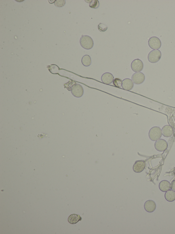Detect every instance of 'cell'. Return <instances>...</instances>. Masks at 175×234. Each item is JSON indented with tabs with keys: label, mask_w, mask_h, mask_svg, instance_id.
I'll list each match as a JSON object with an SVG mask.
<instances>
[{
	"label": "cell",
	"mask_w": 175,
	"mask_h": 234,
	"mask_svg": "<svg viewBox=\"0 0 175 234\" xmlns=\"http://www.w3.org/2000/svg\"><path fill=\"white\" fill-rule=\"evenodd\" d=\"M65 3V1H56L55 2V5L56 7H61L64 6Z\"/></svg>",
	"instance_id": "21"
},
{
	"label": "cell",
	"mask_w": 175,
	"mask_h": 234,
	"mask_svg": "<svg viewBox=\"0 0 175 234\" xmlns=\"http://www.w3.org/2000/svg\"><path fill=\"white\" fill-rule=\"evenodd\" d=\"M155 149L159 152H163L166 150L168 147V144L165 140L159 139L156 141L154 144Z\"/></svg>",
	"instance_id": "5"
},
{
	"label": "cell",
	"mask_w": 175,
	"mask_h": 234,
	"mask_svg": "<svg viewBox=\"0 0 175 234\" xmlns=\"http://www.w3.org/2000/svg\"><path fill=\"white\" fill-rule=\"evenodd\" d=\"M144 208L146 212H153L156 210V205L154 201L152 200H148L144 203Z\"/></svg>",
	"instance_id": "10"
},
{
	"label": "cell",
	"mask_w": 175,
	"mask_h": 234,
	"mask_svg": "<svg viewBox=\"0 0 175 234\" xmlns=\"http://www.w3.org/2000/svg\"><path fill=\"white\" fill-rule=\"evenodd\" d=\"M161 53L158 49H155L151 51L148 56V59L150 62L155 63L160 60L161 57Z\"/></svg>",
	"instance_id": "3"
},
{
	"label": "cell",
	"mask_w": 175,
	"mask_h": 234,
	"mask_svg": "<svg viewBox=\"0 0 175 234\" xmlns=\"http://www.w3.org/2000/svg\"><path fill=\"white\" fill-rule=\"evenodd\" d=\"M146 163L144 160H137L135 162L133 167V170L135 172L140 173L142 172L145 169Z\"/></svg>",
	"instance_id": "9"
},
{
	"label": "cell",
	"mask_w": 175,
	"mask_h": 234,
	"mask_svg": "<svg viewBox=\"0 0 175 234\" xmlns=\"http://www.w3.org/2000/svg\"><path fill=\"white\" fill-rule=\"evenodd\" d=\"M131 79L133 83L136 85L142 84L145 80V77L142 72L135 73L132 76Z\"/></svg>",
	"instance_id": "7"
},
{
	"label": "cell",
	"mask_w": 175,
	"mask_h": 234,
	"mask_svg": "<svg viewBox=\"0 0 175 234\" xmlns=\"http://www.w3.org/2000/svg\"><path fill=\"white\" fill-rule=\"evenodd\" d=\"M99 6V3L98 0H93L89 3V7L91 8L96 9Z\"/></svg>",
	"instance_id": "18"
},
{
	"label": "cell",
	"mask_w": 175,
	"mask_h": 234,
	"mask_svg": "<svg viewBox=\"0 0 175 234\" xmlns=\"http://www.w3.org/2000/svg\"><path fill=\"white\" fill-rule=\"evenodd\" d=\"M148 44L151 48L153 49H158L161 46V42L159 38L156 37H152L149 39Z\"/></svg>",
	"instance_id": "6"
},
{
	"label": "cell",
	"mask_w": 175,
	"mask_h": 234,
	"mask_svg": "<svg viewBox=\"0 0 175 234\" xmlns=\"http://www.w3.org/2000/svg\"><path fill=\"white\" fill-rule=\"evenodd\" d=\"M134 83L132 80L126 78L123 80L122 83V87L125 90L130 91L133 88Z\"/></svg>",
	"instance_id": "13"
},
{
	"label": "cell",
	"mask_w": 175,
	"mask_h": 234,
	"mask_svg": "<svg viewBox=\"0 0 175 234\" xmlns=\"http://www.w3.org/2000/svg\"><path fill=\"white\" fill-rule=\"evenodd\" d=\"M165 198L169 202H173L175 200V192L169 190L165 194Z\"/></svg>",
	"instance_id": "16"
},
{
	"label": "cell",
	"mask_w": 175,
	"mask_h": 234,
	"mask_svg": "<svg viewBox=\"0 0 175 234\" xmlns=\"http://www.w3.org/2000/svg\"><path fill=\"white\" fill-rule=\"evenodd\" d=\"M159 189L163 192H166L170 189V183L168 181L163 180L160 183Z\"/></svg>",
	"instance_id": "14"
},
{
	"label": "cell",
	"mask_w": 175,
	"mask_h": 234,
	"mask_svg": "<svg viewBox=\"0 0 175 234\" xmlns=\"http://www.w3.org/2000/svg\"><path fill=\"white\" fill-rule=\"evenodd\" d=\"M71 91L72 95L78 98L81 97L84 94L83 87L79 83H75L72 85Z\"/></svg>",
	"instance_id": "4"
},
{
	"label": "cell",
	"mask_w": 175,
	"mask_h": 234,
	"mask_svg": "<svg viewBox=\"0 0 175 234\" xmlns=\"http://www.w3.org/2000/svg\"><path fill=\"white\" fill-rule=\"evenodd\" d=\"M162 134L165 137H170L174 134V131L172 127L170 125H166L161 129Z\"/></svg>",
	"instance_id": "11"
},
{
	"label": "cell",
	"mask_w": 175,
	"mask_h": 234,
	"mask_svg": "<svg viewBox=\"0 0 175 234\" xmlns=\"http://www.w3.org/2000/svg\"><path fill=\"white\" fill-rule=\"evenodd\" d=\"M114 80V76L110 73H104L101 77V81L105 84L110 85L113 82Z\"/></svg>",
	"instance_id": "12"
},
{
	"label": "cell",
	"mask_w": 175,
	"mask_h": 234,
	"mask_svg": "<svg viewBox=\"0 0 175 234\" xmlns=\"http://www.w3.org/2000/svg\"><path fill=\"white\" fill-rule=\"evenodd\" d=\"M98 28L100 32H104L107 30L108 27L105 24L102 23H100L98 25Z\"/></svg>",
	"instance_id": "20"
},
{
	"label": "cell",
	"mask_w": 175,
	"mask_h": 234,
	"mask_svg": "<svg viewBox=\"0 0 175 234\" xmlns=\"http://www.w3.org/2000/svg\"><path fill=\"white\" fill-rule=\"evenodd\" d=\"M148 136L151 140L156 141L160 139L162 136L161 129L158 126L152 127L150 129Z\"/></svg>",
	"instance_id": "2"
},
{
	"label": "cell",
	"mask_w": 175,
	"mask_h": 234,
	"mask_svg": "<svg viewBox=\"0 0 175 234\" xmlns=\"http://www.w3.org/2000/svg\"><path fill=\"white\" fill-rule=\"evenodd\" d=\"M122 81L120 79L116 78L113 81V85L116 87L121 88L122 87Z\"/></svg>",
	"instance_id": "19"
},
{
	"label": "cell",
	"mask_w": 175,
	"mask_h": 234,
	"mask_svg": "<svg viewBox=\"0 0 175 234\" xmlns=\"http://www.w3.org/2000/svg\"><path fill=\"white\" fill-rule=\"evenodd\" d=\"M82 220V218L79 215L73 214L71 215L68 218V221L71 224H75Z\"/></svg>",
	"instance_id": "15"
},
{
	"label": "cell",
	"mask_w": 175,
	"mask_h": 234,
	"mask_svg": "<svg viewBox=\"0 0 175 234\" xmlns=\"http://www.w3.org/2000/svg\"><path fill=\"white\" fill-rule=\"evenodd\" d=\"M170 189L175 192V180H173L170 184Z\"/></svg>",
	"instance_id": "22"
},
{
	"label": "cell",
	"mask_w": 175,
	"mask_h": 234,
	"mask_svg": "<svg viewBox=\"0 0 175 234\" xmlns=\"http://www.w3.org/2000/svg\"><path fill=\"white\" fill-rule=\"evenodd\" d=\"M80 43L83 48L87 50L92 48L94 45V41L92 39L87 35L82 36L80 40Z\"/></svg>",
	"instance_id": "1"
},
{
	"label": "cell",
	"mask_w": 175,
	"mask_h": 234,
	"mask_svg": "<svg viewBox=\"0 0 175 234\" xmlns=\"http://www.w3.org/2000/svg\"><path fill=\"white\" fill-rule=\"evenodd\" d=\"M47 134H44V133H43V134H38L37 137L38 138L41 139L44 137H47Z\"/></svg>",
	"instance_id": "23"
},
{
	"label": "cell",
	"mask_w": 175,
	"mask_h": 234,
	"mask_svg": "<svg viewBox=\"0 0 175 234\" xmlns=\"http://www.w3.org/2000/svg\"><path fill=\"white\" fill-rule=\"evenodd\" d=\"M81 62L83 66L85 67L90 66L92 62L91 57L88 55H85L82 58Z\"/></svg>",
	"instance_id": "17"
},
{
	"label": "cell",
	"mask_w": 175,
	"mask_h": 234,
	"mask_svg": "<svg viewBox=\"0 0 175 234\" xmlns=\"http://www.w3.org/2000/svg\"><path fill=\"white\" fill-rule=\"evenodd\" d=\"M144 64L141 60L137 59L133 61L131 64V68L133 71L140 72L143 69Z\"/></svg>",
	"instance_id": "8"
}]
</instances>
